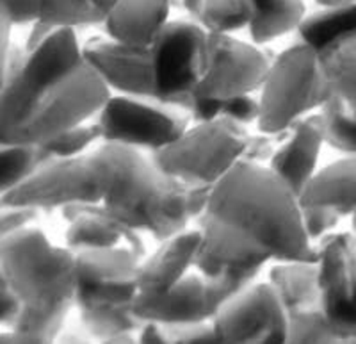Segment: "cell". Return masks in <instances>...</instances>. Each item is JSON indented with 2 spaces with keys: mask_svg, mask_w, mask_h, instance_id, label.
I'll return each mask as SVG.
<instances>
[{
  "mask_svg": "<svg viewBox=\"0 0 356 344\" xmlns=\"http://www.w3.org/2000/svg\"><path fill=\"white\" fill-rule=\"evenodd\" d=\"M195 269L205 279H260L280 263H316L298 194L269 168L241 162L209 193Z\"/></svg>",
  "mask_w": 356,
  "mask_h": 344,
  "instance_id": "obj_1",
  "label": "cell"
},
{
  "mask_svg": "<svg viewBox=\"0 0 356 344\" xmlns=\"http://www.w3.org/2000/svg\"><path fill=\"white\" fill-rule=\"evenodd\" d=\"M111 91L86 65L75 31H56L0 86V145L44 146L93 122Z\"/></svg>",
  "mask_w": 356,
  "mask_h": 344,
  "instance_id": "obj_2",
  "label": "cell"
},
{
  "mask_svg": "<svg viewBox=\"0 0 356 344\" xmlns=\"http://www.w3.org/2000/svg\"><path fill=\"white\" fill-rule=\"evenodd\" d=\"M100 207L157 243L189 230L205 212L211 189H191L168 177L150 154L100 143L89 152Z\"/></svg>",
  "mask_w": 356,
  "mask_h": 344,
  "instance_id": "obj_3",
  "label": "cell"
},
{
  "mask_svg": "<svg viewBox=\"0 0 356 344\" xmlns=\"http://www.w3.org/2000/svg\"><path fill=\"white\" fill-rule=\"evenodd\" d=\"M0 280L34 311L75 308V253L31 227L0 239Z\"/></svg>",
  "mask_w": 356,
  "mask_h": 344,
  "instance_id": "obj_4",
  "label": "cell"
},
{
  "mask_svg": "<svg viewBox=\"0 0 356 344\" xmlns=\"http://www.w3.org/2000/svg\"><path fill=\"white\" fill-rule=\"evenodd\" d=\"M332 98L319 56L298 43L273 57L259 91L260 120L257 129L284 136L298 122L317 114Z\"/></svg>",
  "mask_w": 356,
  "mask_h": 344,
  "instance_id": "obj_5",
  "label": "cell"
},
{
  "mask_svg": "<svg viewBox=\"0 0 356 344\" xmlns=\"http://www.w3.org/2000/svg\"><path fill=\"white\" fill-rule=\"evenodd\" d=\"M250 130L219 118L191 123L186 132L154 161L175 182L191 189H212L243 162Z\"/></svg>",
  "mask_w": 356,
  "mask_h": 344,
  "instance_id": "obj_6",
  "label": "cell"
},
{
  "mask_svg": "<svg viewBox=\"0 0 356 344\" xmlns=\"http://www.w3.org/2000/svg\"><path fill=\"white\" fill-rule=\"evenodd\" d=\"M209 41L211 34L195 22L171 20L164 27L148 49L155 102L189 116L193 95L209 66Z\"/></svg>",
  "mask_w": 356,
  "mask_h": 344,
  "instance_id": "obj_7",
  "label": "cell"
},
{
  "mask_svg": "<svg viewBox=\"0 0 356 344\" xmlns=\"http://www.w3.org/2000/svg\"><path fill=\"white\" fill-rule=\"evenodd\" d=\"M102 143L157 154L177 141L191 125L186 113L161 102L111 95L95 118Z\"/></svg>",
  "mask_w": 356,
  "mask_h": 344,
  "instance_id": "obj_8",
  "label": "cell"
},
{
  "mask_svg": "<svg viewBox=\"0 0 356 344\" xmlns=\"http://www.w3.org/2000/svg\"><path fill=\"white\" fill-rule=\"evenodd\" d=\"M316 248L326 327L337 343H356V235L335 232Z\"/></svg>",
  "mask_w": 356,
  "mask_h": 344,
  "instance_id": "obj_9",
  "label": "cell"
},
{
  "mask_svg": "<svg viewBox=\"0 0 356 344\" xmlns=\"http://www.w3.org/2000/svg\"><path fill=\"white\" fill-rule=\"evenodd\" d=\"M141 260L143 257L125 248L75 253V308H132L139 295L138 273Z\"/></svg>",
  "mask_w": 356,
  "mask_h": 344,
  "instance_id": "obj_10",
  "label": "cell"
},
{
  "mask_svg": "<svg viewBox=\"0 0 356 344\" xmlns=\"http://www.w3.org/2000/svg\"><path fill=\"white\" fill-rule=\"evenodd\" d=\"M273 57L251 41L211 34L209 66L193 98H203L222 106L234 98L259 95Z\"/></svg>",
  "mask_w": 356,
  "mask_h": 344,
  "instance_id": "obj_11",
  "label": "cell"
},
{
  "mask_svg": "<svg viewBox=\"0 0 356 344\" xmlns=\"http://www.w3.org/2000/svg\"><path fill=\"white\" fill-rule=\"evenodd\" d=\"M0 205L31 207L40 212L65 211L73 205H100L93 162L89 154L54 159L17 189L0 194Z\"/></svg>",
  "mask_w": 356,
  "mask_h": 344,
  "instance_id": "obj_12",
  "label": "cell"
},
{
  "mask_svg": "<svg viewBox=\"0 0 356 344\" xmlns=\"http://www.w3.org/2000/svg\"><path fill=\"white\" fill-rule=\"evenodd\" d=\"M212 325L218 343H289L287 318L269 279L228 302Z\"/></svg>",
  "mask_w": 356,
  "mask_h": 344,
  "instance_id": "obj_13",
  "label": "cell"
},
{
  "mask_svg": "<svg viewBox=\"0 0 356 344\" xmlns=\"http://www.w3.org/2000/svg\"><path fill=\"white\" fill-rule=\"evenodd\" d=\"M267 279L284 307L289 343H337L324 321L316 263L273 264Z\"/></svg>",
  "mask_w": 356,
  "mask_h": 344,
  "instance_id": "obj_14",
  "label": "cell"
},
{
  "mask_svg": "<svg viewBox=\"0 0 356 344\" xmlns=\"http://www.w3.org/2000/svg\"><path fill=\"white\" fill-rule=\"evenodd\" d=\"M84 61L100 79L111 95L154 100L150 52L134 49L104 36L82 43Z\"/></svg>",
  "mask_w": 356,
  "mask_h": 344,
  "instance_id": "obj_15",
  "label": "cell"
},
{
  "mask_svg": "<svg viewBox=\"0 0 356 344\" xmlns=\"http://www.w3.org/2000/svg\"><path fill=\"white\" fill-rule=\"evenodd\" d=\"M61 212L66 219L65 247L72 253L125 248L146 257L143 234L125 227L100 205H73Z\"/></svg>",
  "mask_w": 356,
  "mask_h": 344,
  "instance_id": "obj_16",
  "label": "cell"
},
{
  "mask_svg": "<svg viewBox=\"0 0 356 344\" xmlns=\"http://www.w3.org/2000/svg\"><path fill=\"white\" fill-rule=\"evenodd\" d=\"M132 311L145 323H157L162 327L205 323L214 320L218 314L209 283L196 269L166 295L154 298L138 296L132 304Z\"/></svg>",
  "mask_w": 356,
  "mask_h": 344,
  "instance_id": "obj_17",
  "label": "cell"
},
{
  "mask_svg": "<svg viewBox=\"0 0 356 344\" xmlns=\"http://www.w3.org/2000/svg\"><path fill=\"white\" fill-rule=\"evenodd\" d=\"M200 241L202 235L198 228H189L159 243L157 250L141 260L138 273V296L154 298L166 295L189 273L195 272Z\"/></svg>",
  "mask_w": 356,
  "mask_h": 344,
  "instance_id": "obj_18",
  "label": "cell"
},
{
  "mask_svg": "<svg viewBox=\"0 0 356 344\" xmlns=\"http://www.w3.org/2000/svg\"><path fill=\"white\" fill-rule=\"evenodd\" d=\"M324 145L326 141L319 113L312 114L289 130L269 164V170L300 198L305 187L319 171V159Z\"/></svg>",
  "mask_w": 356,
  "mask_h": 344,
  "instance_id": "obj_19",
  "label": "cell"
},
{
  "mask_svg": "<svg viewBox=\"0 0 356 344\" xmlns=\"http://www.w3.org/2000/svg\"><path fill=\"white\" fill-rule=\"evenodd\" d=\"M171 0H116L102 29L118 43L148 50L171 22Z\"/></svg>",
  "mask_w": 356,
  "mask_h": 344,
  "instance_id": "obj_20",
  "label": "cell"
},
{
  "mask_svg": "<svg viewBox=\"0 0 356 344\" xmlns=\"http://www.w3.org/2000/svg\"><path fill=\"white\" fill-rule=\"evenodd\" d=\"M300 203L353 218L356 214V157H340L319 168L300 194Z\"/></svg>",
  "mask_w": 356,
  "mask_h": 344,
  "instance_id": "obj_21",
  "label": "cell"
},
{
  "mask_svg": "<svg viewBox=\"0 0 356 344\" xmlns=\"http://www.w3.org/2000/svg\"><path fill=\"white\" fill-rule=\"evenodd\" d=\"M296 34L300 43L310 47L319 57L356 40V2L339 8H317V11L308 13Z\"/></svg>",
  "mask_w": 356,
  "mask_h": 344,
  "instance_id": "obj_22",
  "label": "cell"
},
{
  "mask_svg": "<svg viewBox=\"0 0 356 344\" xmlns=\"http://www.w3.org/2000/svg\"><path fill=\"white\" fill-rule=\"evenodd\" d=\"M253 18L248 27L251 43L266 47L280 38L298 33L307 18V0H251Z\"/></svg>",
  "mask_w": 356,
  "mask_h": 344,
  "instance_id": "obj_23",
  "label": "cell"
},
{
  "mask_svg": "<svg viewBox=\"0 0 356 344\" xmlns=\"http://www.w3.org/2000/svg\"><path fill=\"white\" fill-rule=\"evenodd\" d=\"M79 327L86 339L100 343H138L145 321L132 308L123 311H77Z\"/></svg>",
  "mask_w": 356,
  "mask_h": 344,
  "instance_id": "obj_24",
  "label": "cell"
},
{
  "mask_svg": "<svg viewBox=\"0 0 356 344\" xmlns=\"http://www.w3.org/2000/svg\"><path fill=\"white\" fill-rule=\"evenodd\" d=\"M50 161L54 157L43 146L0 145V194L17 189Z\"/></svg>",
  "mask_w": 356,
  "mask_h": 344,
  "instance_id": "obj_25",
  "label": "cell"
},
{
  "mask_svg": "<svg viewBox=\"0 0 356 344\" xmlns=\"http://www.w3.org/2000/svg\"><path fill=\"white\" fill-rule=\"evenodd\" d=\"M332 97L356 113V40L319 57Z\"/></svg>",
  "mask_w": 356,
  "mask_h": 344,
  "instance_id": "obj_26",
  "label": "cell"
},
{
  "mask_svg": "<svg viewBox=\"0 0 356 344\" xmlns=\"http://www.w3.org/2000/svg\"><path fill=\"white\" fill-rule=\"evenodd\" d=\"M106 15L89 0H38V20L57 31L102 27Z\"/></svg>",
  "mask_w": 356,
  "mask_h": 344,
  "instance_id": "obj_27",
  "label": "cell"
},
{
  "mask_svg": "<svg viewBox=\"0 0 356 344\" xmlns=\"http://www.w3.org/2000/svg\"><path fill=\"white\" fill-rule=\"evenodd\" d=\"M253 18L251 0H203L200 25L214 36H237Z\"/></svg>",
  "mask_w": 356,
  "mask_h": 344,
  "instance_id": "obj_28",
  "label": "cell"
},
{
  "mask_svg": "<svg viewBox=\"0 0 356 344\" xmlns=\"http://www.w3.org/2000/svg\"><path fill=\"white\" fill-rule=\"evenodd\" d=\"M324 141L344 157H356V113L335 97L319 111Z\"/></svg>",
  "mask_w": 356,
  "mask_h": 344,
  "instance_id": "obj_29",
  "label": "cell"
},
{
  "mask_svg": "<svg viewBox=\"0 0 356 344\" xmlns=\"http://www.w3.org/2000/svg\"><path fill=\"white\" fill-rule=\"evenodd\" d=\"M102 143L100 129L97 122L82 123L79 127L66 130L50 143L43 146L54 159H75L89 154Z\"/></svg>",
  "mask_w": 356,
  "mask_h": 344,
  "instance_id": "obj_30",
  "label": "cell"
},
{
  "mask_svg": "<svg viewBox=\"0 0 356 344\" xmlns=\"http://www.w3.org/2000/svg\"><path fill=\"white\" fill-rule=\"evenodd\" d=\"M285 136L287 134L278 136V134L262 132L259 129H257V132H250L248 134L246 148H244L243 154V162L253 164V166L269 168Z\"/></svg>",
  "mask_w": 356,
  "mask_h": 344,
  "instance_id": "obj_31",
  "label": "cell"
},
{
  "mask_svg": "<svg viewBox=\"0 0 356 344\" xmlns=\"http://www.w3.org/2000/svg\"><path fill=\"white\" fill-rule=\"evenodd\" d=\"M301 218H303L305 234L314 247L339 232L337 228L342 221V216L335 212L326 211V209H312V207H301Z\"/></svg>",
  "mask_w": 356,
  "mask_h": 344,
  "instance_id": "obj_32",
  "label": "cell"
},
{
  "mask_svg": "<svg viewBox=\"0 0 356 344\" xmlns=\"http://www.w3.org/2000/svg\"><path fill=\"white\" fill-rule=\"evenodd\" d=\"M221 118L246 130L250 127H255L257 129L260 120L259 95H246V97L234 98V100L222 104Z\"/></svg>",
  "mask_w": 356,
  "mask_h": 344,
  "instance_id": "obj_33",
  "label": "cell"
},
{
  "mask_svg": "<svg viewBox=\"0 0 356 344\" xmlns=\"http://www.w3.org/2000/svg\"><path fill=\"white\" fill-rule=\"evenodd\" d=\"M40 211L22 205H0V239L36 227Z\"/></svg>",
  "mask_w": 356,
  "mask_h": 344,
  "instance_id": "obj_34",
  "label": "cell"
},
{
  "mask_svg": "<svg viewBox=\"0 0 356 344\" xmlns=\"http://www.w3.org/2000/svg\"><path fill=\"white\" fill-rule=\"evenodd\" d=\"M164 332L168 343H218L212 321L164 327Z\"/></svg>",
  "mask_w": 356,
  "mask_h": 344,
  "instance_id": "obj_35",
  "label": "cell"
},
{
  "mask_svg": "<svg viewBox=\"0 0 356 344\" xmlns=\"http://www.w3.org/2000/svg\"><path fill=\"white\" fill-rule=\"evenodd\" d=\"M0 18L13 27H29L38 20V0H0Z\"/></svg>",
  "mask_w": 356,
  "mask_h": 344,
  "instance_id": "obj_36",
  "label": "cell"
},
{
  "mask_svg": "<svg viewBox=\"0 0 356 344\" xmlns=\"http://www.w3.org/2000/svg\"><path fill=\"white\" fill-rule=\"evenodd\" d=\"M24 312V304L8 283L0 280V328L11 330Z\"/></svg>",
  "mask_w": 356,
  "mask_h": 344,
  "instance_id": "obj_37",
  "label": "cell"
},
{
  "mask_svg": "<svg viewBox=\"0 0 356 344\" xmlns=\"http://www.w3.org/2000/svg\"><path fill=\"white\" fill-rule=\"evenodd\" d=\"M27 29H29L27 36H25V41H24V47L27 52H33V50H36L38 47H41V45H43L44 41L49 40V38L57 31V29L50 27L49 24H44V22L41 20L33 22Z\"/></svg>",
  "mask_w": 356,
  "mask_h": 344,
  "instance_id": "obj_38",
  "label": "cell"
},
{
  "mask_svg": "<svg viewBox=\"0 0 356 344\" xmlns=\"http://www.w3.org/2000/svg\"><path fill=\"white\" fill-rule=\"evenodd\" d=\"M138 343H168L164 327L157 323H145L138 336Z\"/></svg>",
  "mask_w": 356,
  "mask_h": 344,
  "instance_id": "obj_39",
  "label": "cell"
},
{
  "mask_svg": "<svg viewBox=\"0 0 356 344\" xmlns=\"http://www.w3.org/2000/svg\"><path fill=\"white\" fill-rule=\"evenodd\" d=\"M89 2H91L93 6H97V8L100 9L104 15H107V13H109V9L114 6V2H116V0H89Z\"/></svg>",
  "mask_w": 356,
  "mask_h": 344,
  "instance_id": "obj_40",
  "label": "cell"
},
{
  "mask_svg": "<svg viewBox=\"0 0 356 344\" xmlns=\"http://www.w3.org/2000/svg\"><path fill=\"white\" fill-rule=\"evenodd\" d=\"M351 232L356 235V214L351 218Z\"/></svg>",
  "mask_w": 356,
  "mask_h": 344,
  "instance_id": "obj_41",
  "label": "cell"
}]
</instances>
